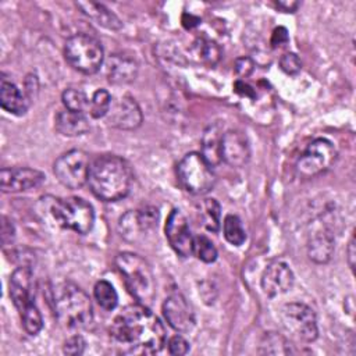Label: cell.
Wrapping results in <instances>:
<instances>
[{
	"instance_id": "obj_1",
	"label": "cell",
	"mask_w": 356,
	"mask_h": 356,
	"mask_svg": "<svg viewBox=\"0 0 356 356\" xmlns=\"http://www.w3.org/2000/svg\"><path fill=\"white\" fill-rule=\"evenodd\" d=\"M110 335L131 353L153 355L165 345V330L161 321L140 303L125 307L113 320Z\"/></svg>"
},
{
	"instance_id": "obj_2",
	"label": "cell",
	"mask_w": 356,
	"mask_h": 356,
	"mask_svg": "<svg viewBox=\"0 0 356 356\" xmlns=\"http://www.w3.org/2000/svg\"><path fill=\"white\" fill-rule=\"evenodd\" d=\"M88 185L97 199L103 202H117L125 197L131 191V167L122 157L103 154L90 163Z\"/></svg>"
},
{
	"instance_id": "obj_3",
	"label": "cell",
	"mask_w": 356,
	"mask_h": 356,
	"mask_svg": "<svg viewBox=\"0 0 356 356\" xmlns=\"http://www.w3.org/2000/svg\"><path fill=\"white\" fill-rule=\"evenodd\" d=\"M53 309L57 320L68 328H88L93 321L89 295L76 284L63 281L53 288Z\"/></svg>"
},
{
	"instance_id": "obj_4",
	"label": "cell",
	"mask_w": 356,
	"mask_h": 356,
	"mask_svg": "<svg viewBox=\"0 0 356 356\" xmlns=\"http://www.w3.org/2000/svg\"><path fill=\"white\" fill-rule=\"evenodd\" d=\"M114 264L124 278L129 293L143 306H150L156 295V281L150 264L132 252L118 253Z\"/></svg>"
},
{
	"instance_id": "obj_5",
	"label": "cell",
	"mask_w": 356,
	"mask_h": 356,
	"mask_svg": "<svg viewBox=\"0 0 356 356\" xmlns=\"http://www.w3.org/2000/svg\"><path fill=\"white\" fill-rule=\"evenodd\" d=\"M177 179L184 191L199 196L209 193L214 188L217 177L213 167L200 153L191 152L177 164Z\"/></svg>"
},
{
	"instance_id": "obj_6",
	"label": "cell",
	"mask_w": 356,
	"mask_h": 356,
	"mask_svg": "<svg viewBox=\"0 0 356 356\" xmlns=\"http://www.w3.org/2000/svg\"><path fill=\"white\" fill-rule=\"evenodd\" d=\"M50 213L60 227L81 235L90 232L95 225L93 206L78 196L56 199L50 207Z\"/></svg>"
},
{
	"instance_id": "obj_7",
	"label": "cell",
	"mask_w": 356,
	"mask_h": 356,
	"mask_svg": "<svg viewBox=\"0 0 356 356\" xmlns=\"http://www.w3.org/2000/svg\"><path fill=\"white\" fill-rule=\"evenodd\" d=\"M64 57L74 70L89 75L97 72L103 65L104 50L96 38L78 33L67 39Z\"/></svg>"
},
{
	"instance_id": "obj_8",
	"label": "cell",
	"mask_w": 356,
	"mask_h": 356,
	"mask_svg": "<svg viewBox=\"0 0 356 356\" xmlns=\"http://www.w3.org/2000/svg\"><path fill=\"white\" fill-rule=\"evenodd\" d=\"M338 152L334 143L325 138H317L307 145L305 152L299 156L295 170L300 178H314L335 163Z\"/></svg>"
},
{
	"instance_id": "obj_9",
	"label": "cell",
	"mask_w": 356,
	"mask_h": 356,
	"mask_svg": "<svg viewBox=\"0 0 356 356\" xmlns=\"http://www.w3.org/2000/svg\"><path fill=\"white\" fill-rule=\"evenodd\" d=\"M281 321L284 328L296 341L312 343L318 337L316 313L306 303L292 302L284 305L281 309Z\"/></svg>"
},
{
	"instance_id": "obj_10",
	"label": "cell",
	"mask_w": 356,
	"mask_h": 356,
	"mask_svg": "<svg viewBox=\"0 0 356 356\" xmlns=\"http://www.w3.org/2000/svg\"><path fill=\"white\" fill-rule=\"evenodd\" d=\"M89 168V156L81 149H72L63 153L53 164L56 178L68 189H79L88 184Z\"/></svg>"
},
{
	"instance_id": "obj_11",
	"label": "cell",
	"mask_w": 356,
	"mask_h": 356,
	"mask_svg": "<svg viewBox=\"0 0 356 356\" xmlns=\"http://www.w3.org/2000/svg\"><path fill=\"white\" fill-rule=\"evenodd\" d=\"M159 210L153 206H145L139 210H129L121 216L118 231L121 236L129 242H136L146 232L157 227Z\"/></svg>"
},
{
	"instance_id": "obj_12",
	"label": "cell",
	"mask_w": 356,
	"mask_h": 356,
	"mask_svg": "<svg viewBox=\"0 0 356 356\" xmlns=\"http://www.w3.org/2000/svg\"><path fill=\"white\" fill-rule=\"evenodd\" d=\"M165 238L172 250L182 259L193 254V236L184 213L172 209L165 221Z\"/></svg>"
},
{
	"instance_id": "obj_13",
	"label": "cell",
	"mask_w": 356,
	"mask_h": 356,
	"mask_svg": "<svg viewBox=\"0 0 356 356\" xmlns=\"http://www.w3.org/2000/svg\"><path fill=\"white\" fill-rule=\"evenodd\" d=\"M143 121V114L136 103V100L128 95L121 96L111 102L110 110L106 115V122L117 129L132 131L140 127Z\"/></svg>"
},
{
	"instance_id": "obj_14",
	"label": "cell",
	"mask_w": 356,
	"mask_h": 356,
	"mask_svg": "<svg viewBox=\"0 0 356 356\" xmlns=\"http://www.w3.org/2000/svg\"><path fill=\"white\" fill-rule=\"evenodd\" d=\"M44 174L35 168L4 167L0 171V188L4 193L24 192L40 186L44 182Z\"/></svg>"
},
{
	"instance_id": "obj_15",
	"label": "cell",
	"mask_w": 356,
	"mask_h": 356,
	"mask_svg": "<svg viewBox=\"0 0 356 356\" xmlns=\"http://www.w3.org/2000/svg\"><path fill=\"white\" fill-rule=\"evenodd\" d=\"M163 314L170 324L178 332H189L195 327V312L188 299L179 293H171L163 303Z\"/></svg>"
},
{
	"instance_id": "obj_16",
	"label": "cell",
	"mask_w": 356,
	"mask_h": 356,
	"mask_svg": "<svg viewBox=\"0 0 356 356\" xmlns=\"http://www.w3.org/2000/svg\"><path fill=\"white\" fill-rule=\"evenodd\" d=\"M250 159V146L246 135L238 129L225 131L221 142V160L229 167L241 168Z\"/></svg>"
},
{
	"instance_id": "obj_17",
	"label": "cell",
	"mask_w": 356,
	"mask_h": 356,
	"mask_svg": "<svg viewBox=\"0 0 356 356\" xmlns=\"http://www.w3.org/2000/svg\"><path fill=\"white\" fill-rule=\"evenodd\" d=\"M295 282V274L292 268L284 261H273L264 270L260 285L266 295L274 298L288 292Z\"/></svg>"
},
{
	"instance_id": "obj_18",
	"label": "cell",
	"mask_w": 356,
	"mask_h": 356,
	"mask_svg": "<svg viewBox=\"0 0 356 356\" xmlns=\"http://www.w3.org/2000/svg\"><path fill=\"white\" fill-rule=\"evenodd\" d=\"M8 293L18 312H21L25 306H28L35 300L32 293L31 267L19 266L13 271L8 282Z\"/></svg>"
},
{
	"instance_id": "obj_19",
	"label": "cell",
	"mask_w": 356,
	"mask_h": 356,
	"mask_svg": "<svg viewBox=\"0 0 356 356\" xmlns=\"http://www.w3.org/2000/svg\"><path fill=\"white\" fill-rule=\"evenodd\" d=\"M335 249V239L331 229L323 227L310 234L307 241V256L317 264H325L331 260Z\"/></svg>"
},
{
	"instance_id": "obj_20",
	"label": "cell",
	"mask_w": 356,
	"mask_h": 356,
	"mask_svg": "<svg viewBox=\"0 0 356 356\" xmlns=\"http://www.w3.org/2000/svg\"><path fill=\"white\" fill-rule=\"evenodd\" d=\"M106 74L111 83H129L135 81L138 75V64L128 56L111 54L106 63Z\"/></svg>"
},
{
	"instance_id": "obj_21",
	"label": "cell",
	"mask_w": 356,
	"mask_h": 356,
	"mask_svg": "<svg viewBox=\"0 0 356 356\" xmlns=\"http://www.w3.org/2000/svg\"><path fill=\"white\" fill-rule=\"evenodd\" d=\"M0 104L3 110L14 115H24L29 107V97L24 95L17 85L1 78L0 83Z\"/></svg>"
},
{
	"instance_id": "obj_22",
	"label": "cell",
	"mask_w": 356,
	"mask_h": 356,
	"mask_svg": "<svg viewBox=\"0 0 356 356\" xmlns=\"http://www.w3.org/2000/svg\"><path fill=\"white\" fill-rule=\"evenodd\" d=\"M54 128L63 136H79L89 131V121L85 113L63 110L56 114Z\"/></svg>"
},
{
	"instance_id": "obj_23",
	"label": "cell",
	"mask_w": 356,
	"mask_h": 356,
	"mask_svg": "<svg viewBox=\"0 0 356 356\" xmlns=\"http://www.w3.org/2000/svg\"><path fill=\"white\" fill-rule=\"evenodd\" d=\"M75 6L85 14L89 19L95 21L97 25L110 29L118 31L122 28V21L104 4L95 1H76Z\"/></svg>"
},
{
	"instance_id": "obj_24",
	"label": "cell",
	"mask_w": 356,
	"mask_h": 356,
	"mask_svg": "<svg viewBox=\"0 0 356 356\" xmlns=\"http://www.w3.org/2000/svg\"><path fill=\"white\" fill-rule=\"evenodd\" d=\"M222 125L220 122H214L209 125L202 135V152L200 154L206 159V161L214 167L218 165L221 160V142H222Z\"/></svg>"
},
{
	"instance_id": "obj_25",
	"label": "cell",
	"mask_w": 356,
	"mask_h": 356,
	"mask_svg": "<svg viewBox=\"0 0 356 356\" xmlns=\"http://www.w3.org/2000/svg\"><path fill=\"white\" fill-rule=\"evenodd\" d=\"M191 51L197 61L206 65H214L221 58L220 46L214 40H210L206 38L196 39L191 47Z\"/></svg>"
},
{
	"instance_id": "obj_26",
	"label": "cell",
	"mask_w": 356,
	"mask_h": 356,
	"mask_svg": "<svg viewBox=\"0 0 356 356\" xmlns=\"http://www.w3.org/2000/svg\"><path fill=\"white\" fill-rule=\"evenodd\" d=\"M261 355H291L293 353L292 345L278 332H266L259 345Z\"/></svg>"
},
{
	"instance_id": "obj_27",
	"label": "cell",
	"mask_w": 356,
	"mask_h": 356,
	"mask_svg": "<svg viewBox=\"0 0 356 356\" xmlns=\"http://www.w3.org/2000/svg\"><path fill=\"white\" fill-rule=\"evenodd\" d=\"M200 220L203 227L207 231L217 232L220 229V222H221V207L220 203L213 199L207 197L200 203Z\"/></svg>"
},
{
	"instance_id": "obj_28",
	"label": "cell",
	"mask_w": 356,
	"mask_h": 356,
	"mask_svg": "<svg viewBox=\"0 0 356 356\" xmlns=\"http://www.w3.org/2000/svg\"><path fill=\"white\" fill-rule=\"evenodd\" d=\"M93 296H95L97 305L104 310H114L118 305L117 291L106 280H100L95 284Z\"/></svg>"
},
{
	"instance_id": "obj_29",
	"label": "cell",
	"mask_w": 356,
	"mask_h": 356,
	"mask_svg": "<svg viewBox=\"0 0 356 356\" xmlns=\"http://www.w3.org/2000/svg\"><path fill=\"white\" fill-rule=\"evenodd\" d=\"M222 232L227 242L234 246H241L246 241V232L242 227L239 217L235 214L225 216L222 222Z\"/></svg>"
},
{
	"instance_id": "obj_30",
	"label": "cell",
	"mask_w": 356,
	"mask_h": 356,
	"mask_svg": "<svg viewBox=\"0 0 356 356\" xmlns=\"http://www.w3.org/2000/svg\"><path fill=\"white\" fill-rule=\"evenodd\" d=\"M61 100L65 110L76 111V113H86L89 110L90 100L88 99L86 93L81 89H75V88L65 89L61 95Z\"/></svg>"
},
{
	"instance_id": "obj_31",
	"label": "cell",
	"mask_w": 356,
	"mask_h": 356,
	"mask_svg": "<svg viewBox=\"0 0 356 356\" xmlns=\"http://www.w3.org/2000/svg\"><path fill=\"white\" fill-rule=\"evenodd\" d=\"M19 316H21L22 327H24L26 334L36 335L43 328V318H42V314H40L38 306L35 305V302H32L28 306H25L19 312Z\"/></svg>"
},
{
	"instance_id": "obj_32",
	"label": "cell",
	"mask_w": 356,
	"mask_h": 356,
	"mask_svg": "<svg viewBox=\"0 0 356 356\" xmlns=\"http://www.w3.org/2000/svg\"><path fill=\"white\" fill-rule=\"evenodd\" d=\"M111 95L106 89H97L89 102V114L92 118H103L107 115L111 106Z\"/></svg>"
},
{
	"instance_id": "obj_33",
	"label": "cell",
	"mask_w": 356,
	"mask_h": 356,
	"mask_svg": "<svg viewBox=\"0 0 356 356\" xmlns=\"http://www.w3.org/2000/svg\"><path fill=\"white\" fill-rule=\"evenodd\" d=\"M193 254L203 263H213L216 261L218 252L207 236L197 235L193 238Z\"/></svg>"
},
{
	"instance_id": "obj_34",
	"label": "cell",
	"mask_w": 356,
	"mask_h": 356,
	"mask_svg": "<svg viewBox=\"0 0 356 356\" xmlns=\"http://www.w3.org/2000/svg\"><path fill=\"white\" fill-rule=\"evenodd\" d=\"M280 68L288 75H296L302 68L300 58L295 53H285L280 58Z\"/></svg>"
},
{
	"instance_id": "obj_35",
	"label": "cell",
	"mask_w": 356,
	"mask_h": 356,
	"mask_svg": "<svg viewBox=\"0 0 356 356\" xmlns=\"http://www.w3.org/2000/svg\"><path fill=\"white\" fill-rule=\"evenodd\" d=\"M85 348H86V341L81 335H72L64 342L63 352L65 355L78 356V355H82L85 352Z\"/></svg>"
},
{
	"instance_id": "obj_36",
	"label": "cell",
	"mask_w": 356,
	"mask_h": 356,
	"mask_svg": "<svg viewBox=\"0 0 356 356\" xmlns=\"http://www.w3.org/2000/svg\"><path fill=\"white\" fill-rule=\"evenodd\" d=\"M168 352L174 356H182L185 353H188L189 350V343L188 341L182 337V335H174L168 339Z\"/></svg>"
},
{
	"instance_id": "obj_37",
	"label": "cell",
	"mask_w": 356,
	"mask_h": 356,
	"mask_svg": "<svg viewBox=\"0 0 356 356\" xmlns=\"http://www.w3.org/2000/svg\"><path fill=\"white\" fill-rule=\"evenodd\" d=\"M253 68H254V63H253V60H252L250 57H245V56H243V57H238V58L235 60L234 70H235L236 75H239V76H242V78L249 76V75L252 74Z\"/></svg>"
},
{
	"instance_id": "obj_38",
	"label": "cell",
	"mask_w": 356,
	"mask_h": 356,
	"mask_svg": "<svg viewBox=\"0 0 356 356\" xmlns=\"http://www.w3.org/2000/svg\"><path fill=\"white\" fill-rule=\"evenodd\" d=\"M289 42V35H288V31L284 28V26H278L273 31V35H271V44L273 47H280V46H284Z\"/></svg>"
},
{
	"instance_id": "obj_39",
	"label": "cell",
	"mask_w": 356,
	"mask_h": 356,
	"mask_svg": "<svg viewBox=\"0 0 356 356\" xmlns=\"http://www.w3.org/2000/svg\"><path fill=\"white\" fill-rule=\"evenodd\" d=\"M1 220H3V222H1V239H3V243L7 245L8 242H11L14 239L15 229H14L13 222L8 221L7 217H3Z\"/></svg>"
},
{
	"instance_id": "obj_40",
	"label": "cell",
	"mask_w": 356,
	"mask_h": 356,
	"mask_svg": "<svg viewBox=\"0 0 356 356\" xmlns=\"http://www.w3.org/2000/svg\"><path fill=\"white\" fill-rule=\"evenodd\" d=\"M235 92H238L243 96H248V97H254V90L248 83H245L243 81H236L235 82Z\"/></svg>"
},
{
	"instance_id": "obj_41",
	"label": "cell",
	"mask_w": 356,
	"mask_h": 356,
	"mask_svg": "<svg viewBox=\"0 0 356 356\" xmlns=\"http://www.w3.org/2000/svg\"><path fill=\"white\" fill-rule=\"evenodd\" d=\"M346 254H348V264H349V267L353 270V268H355V257H356V252H355V236H352L350 241H349V243H348Z\"/></svg>"
},
{
	"instance_id": "obj_42",
	"label": "cell",
	"mask_w": 356,
	"mask_h": 356,
	"mask_svg": "<svg viewBox=\"0 0 356 356\" xmlns=\"http://www.w3.org/2000/svg\"><path fill=\"white\" fill-rule=\"evenodd\" d=\"M275 6L282 10L284 13H295L296 8L299 7L298 1H277Z\"/></svg>"
},
{
	"instance_id": "obj_43",
	"label": "cell",
	"mask_w": 356,
	"mask_h": 356,
	"mask_svg": "<svg viewBox=\"0 0 356 356\" xmlns=\"http://www.w3.org/2000/svg\"><path fill=\"white\" fill-rule=\"evenodd\" d=\"M199 24V18L197 17H195V15H192V14H184L182 15V25L185 26V28H193V26H196Z\"/></svg>"
}]
</instances>
